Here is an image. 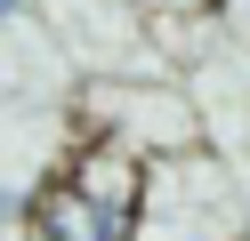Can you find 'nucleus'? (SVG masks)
<instances>
[{
	"label": "nucleus",
	"instance_id": "obj_6",
	"mask_svg": "<svg viewBox=\"0 0 250 241\" xmlns=\"http://www.w3.org/2000/svg\"><path fill=\"white\" fill-rule=\"evenodd\" d=\"M17 209H24V193H0V225H8V217H17Z\"/></svg>",
	"mask_w": 250,
	"mask_h": 241
},
{
	"label": "nucleus",
	"instance_id": "obj_3",
	"mask_svg": "<svg viewBox=\"0 0 250 241\" xmlns=\"http://www.w3.org/2000/svg\"><path fill=\"white\" fill-rule=\"evenodd\" d=\"M17 217H24V241H129V217H121V209H105V201H89V193H73L57 169L24 193Z\"/></svg>",
	"mask_w": 250,
	"mask_h": 241
},
{
	"label": "nucleus",
	"instance_id": "obj_2",
	"mask_svg": "<svg viewBox=\"0 0 250 241\" xmlns=\"http://www.w3.org/2000/svg\"><path fill=\"white\" fill-rule=\"evenodd\" d=\"M89 137H113L129 145L137 161H162V153H186L194 145V105H186L178 89H137V80H97V96H89Z\"/></svg>",
	"mask_w": 250,
	"mask_h": 241
},
{
	"label": "nucleus",
	"instance_id": "obj_4",
	"mask_svg": "<svg viewBox=\"0 0 250 241\" xmlns=\"http://www.w3.org/2000/svg\"><path fill=\"white\" fill-rule=\"evenodd\" d=\"M57 177H65L73 193H89V201L121 209V217H137V193H146V161H137L129 145H113V137H89V145H73V153L57 161Z\"/></svg>",
	"mask_w": 250,
	"mask_h": 241
},
{
	"label": "nucleus",
	"instance_id": "obj_5",
	"mask_svg": "<svg viewBox=\"0 0 250 241\" xmlns=\"http://www.w3.org/2000/svg\"><path fill=\"white\" fill-rule=\"evenodd\" d=\"M129 8H137L146 32H186V24H210L226 0H129Z\"/></svg>",
	"mask_w": 250,
	"mask_h": 241
},
{
	"label": "nucleus",
	"instance_id": "obj_1",
	"mask_svg": "<svg viewBox=\"0 0 250 241\" xmlns=\"http://www.w3.org/2000/svg\"><path fill=\"white\" fill-rule=\"evenodd\" d=\"M129 241H250V217H242V193H234L226 161L202 153V145L146 161Z\"/></svg>",
	"mask_w": 250,
	"mask_h": 241
}]
</instances>
